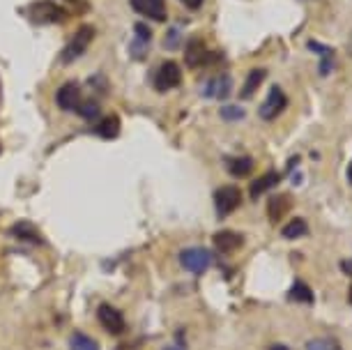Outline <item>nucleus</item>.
Instances as JSON below:
<instances>
[{"label":"nucleus","instance_id":"obj_1","mask_svg":"<svg viewBox=\"0 0 352 350\" xmlns=\"http://www.w3.org/2000/svg\"><path fill=\"white\" fill-rule=\"evenodd\" d=\"M92 39H95V28L92 25H81L67 44H65L63 54H60V63L63 65H69L74 63L76 58H81L85 51H88V46L92 44Z\"/></svg>","mask_w":352,"mask_h":350},{"label":"nucleus","instance_id":"obj_2","mask_svg":"<svg viewBox=\"0 0 352 350\" xmlns=\"http://www.w3.org/2000/svg\"><path fill=\"white\" fill-rule=\"evenodd\" d=\"M25 14H28V19L35 25H46V23H60V21H65V10H60L58 5L49 3V0H39V3L30 5Z\"/></svg>","mask_w":352,"mask_h":350},{"label":"nucleus","instance_id":"obj_13","mask_svg":"<svg viewBox=\"0 0 352 350\" xmlns=\"http://www.w3.org/2000/svg\"><path fill=\"white\" fill-rule=\"evenodd\" d=\"M212 242H214V247L221 254H230V252L242 249L244 235L237 233V230H219V233H214V237H212Z\"/></svg>","mask_w":352,"mask_h":350},{"label":"nucleus","instance_id":"obj_9","mask_svg":"<svg viewBox=\"0 0 352 350\" xmlns=\"http://www.w3.org/2000/svg\"><path fill=\"white\" fill-rule=\"evenodd\" d=\"M150 42H152V30L148 28V23H136L134 25V39L129 44V56L134 61H145L150 51Z\"/></svg>","mask_w":352,"mask_h":350},{"label":"nucleus","instance_id":"obj_21","mask_svg":"<svg viewBox=\"0 0 352 350\" xmlns=\"http://www.w3.org/2000/svg\"><path fill=\"white\" fill-rule=\"evenodd\" d=\"M76 113L83 118V120L88 122H95L102 118V109H99V102H95V99H83L81 104H78Z\"/></svg>","mask_w":352,"mask_h":350},{"label":"nucleus","instance_id":"obj_20","mask_svg":"<svg viewBox=\"0 0 352 350\" xmlns=\"http://www.w3.org/2000/svg\"><path fill=\"white\" fill-rule=\"evenodd\" d=\"M288 300L300 302V305H314L316 295L304 281H295V283H292V288H290V293H288Z\"/></svg>","mask_w":352,"mask_h":350},{"label":"nucleus","instance_id":"obj_7","mask_svg":"<svg viewBox=\"0 0 352 350\" xmlns=\"http://www.w3.org/2000/svg\"><path fill=\"white\" fill-rule=\"evenodd\" d=\"M81 102H83V99H81V85H78L76 81L63 83L60 88H58V92H56V104H58V109H60V111H69V113H74Z\"/></svg>","mask_w":352,"mask_h":350},{"label":"nucleus","instance_id":"obj_27","mask_svg":"<svg viewBox=\"0 0 352 350\" xmlns=\"http://www.w3.org/2000/svg\"><path fill=\"white\" fill-rule=\"evenodd\" d=\"M180 3H182V5H184V8H187V10H201L205 0H180Z\"/></svg>","mask_w":352,"mask_h":350},{"label":"nucleus","instance_id":"obj_14","mask_svg":"<svg viewBox=\"0 0 352 350\" xmlns=\"http://www.w3.org/2000/svg\"><path fill=\"white\" fill-rule=\"evenodd\" d=\"M226 171H228L230 175L235 177H249L251 171H254V160L247 155L242 157H226Z\"/></svg>","mask_w":352,"mask_h":350},{"label":"nucleus","instance_id":"obj_32","mask_svg":"<svg viewBox=\"0 0 352 350\" xmlns=\"http://www.w3.org/2000/svg\"><path fill=\"white\" fill-rule=\"evenodd\" d=\"M166 350H180V348H175V346H173V348H166Z\"/></svg>","mask_w":352,"mask_h":350},{"label":"nucleus","instance_id":"obj_18","mask_svg":"<svg viewBox=\"0 0 352 350\" xmlns=\"http://www.w3.org/2000/svg\"><path fill=\"white\" fill-rule=\"evenodd\" d=\"M12 235L19 237V240H23V242H30V244H42V235L37 233V228L32 226V223L28 221H19L12 226Z\"/></svg>","mask_w":352,"mask_h":350},{"label":"nucleus","instance_id":"obj_28","mask_svg":"<svg viewBox=\"0 0 352 350\" xmlns=\"http://www.w3.org/2000/svg\"><path fill=\"white\" fill-rule=\"evenodd\" d=\"M341 267H343V272H345V274H350V276H352V259H350V261H343V263H341Z\"/></svg>","mask_w":352,"mask_h":350},{"label":"nucleus","instance_id":"obj_25","mask_svg":"<svg viewBox=\"0 0 352 350\" xmlns=\"http://www.w3.org/2000/svg\"><path fill=\"white\" fill-rule=\"evenodd\" d=\"M221 118L226 122H237V120H244V109L237 107V104H226L221 109Z\"/></svg>","mask_w":352,"mask_h":350},{"label":"nucleus","instance_id":"obj_31","mask_svg":"<svg viewBox=\"0 0 352 350\" xmlns=\"http://www.w3.org/2000/svg\"><path fill=\"white\" fill-rule=\"evenodd\" d=\"M348 54L352 56V35H350V39H348Z\"/></svg>","mask_w":352,"mask_h":350},{"label":"nucleus","instance_id":"obj_4","mask_svg":"<svg viewBox=\"0 0 352 350\" xmlns=\"http://www.w3.org/2000/svg\"><path fill=\"white\" fill-rule=\"evenodd\" d=\"M182 83V72H180V65L175 61H166L159 65L157 74H155V90L159 92H168L173 88Z\"/></svg>","mask_w":352,"mask_h":350},{"label":"nucleus","instance_id":"obj_33","mask_svg":"<svg viewBox=\"0 0 352 350\" xmlns=\"http://www.w3.org/2000/svg\"><path fill=\"white\" fill-rule=\"evenodd\" d=\"M350 302H352V288H350Z\"/></svg>","mask_w":352,"mask_h":350},{"label":"nucleus","instance_id":"obj_29","mask_svg":"<svg viewBox=\"0 0 352 350\" xmlns=\"http://www.w3.org/2000/svg\"><path fill=\"white\" fill-rule=\"evenodd\" d=\"M270 350H290V348H285V346H278V343H276V346H272Z\"/></svg>","mask_w":352,"mask_h":350},{"label":"nucleus","instance_id":"obj_16","mask_svg":"<svg viewBox=\"0 0 352 350\" xmlns=\"http://www.w3.org/2000/svg\"><path fill=\"white\" fill-rule=\"evenodd\" d=\"M278 182H281V175H278L276 171H270V173H265L258 177V180L251 182V196L261 198L263 194H267L270 189H274Z\"/></svg>","mask_w":352,"mask_h":350},{"label":"nucleus","instance_id":"obj_24","mask_svg":"<svg viewBox=\"0 0 352 350\" xmlns=\"http://www.w3.org/2000/svg\"><path fill=\"white\" fill-rule=\"evenodd\" d=\"M307 350H343L341 343L331 336H322V339H311L307 343Z\"/></svg>","mask_w":352,"mask_h":350},{"label":"nucleus","instance_id":"obj_8","mask_svg":"<svg viewBox=\"0 0 352 350\" xmlns=\"http://www.w3.org/2000/svg\"><path fill=\"white\" fill-rule=\"evenodd\" d=\"M97 318H99V322H102V327L106 329V332L113 334V336L122 334L124 327H127V325H124V316L111 305H99Z\"/></svg>","mask_w":352,"mask_h":350},{"label":"nucleus","instance_id":"obj_10","mask_svg":"<svg viewBox=\"0 0 352 350\" xmlns=\"http://www.w3.org/2000/svg\"><path fill=\"white\" fill-rule=\"evenodd\" d=\"M230 88H232V78L230 74H217L205 81L203 85V97L205 99H228L230 97Z\"/></svg>","mask_w":352,"mask_h":350},{"label":"nucleus","instance_id":"obj_30","mask_svg":"<svg viewBox=\"0 0 352 350\" xmlns=\"http://www.w3.org/2000/svg\"><path fill=\"white\" fill-rule=\"evenodd\" d=\"M348 180H350V184H352V162H350V166H348Z\"/></svg>","mask_w":352,"mask_h":350},{"label":"nucleus","instance_id":"obj_26","mask_svg":"<svg viewBox=\"0 0 352 350\" xmlns=\"http://www.w3.org/2000/svg\"><path fill=\"white\" fill-rule=\"evenodd\" d=\"M180 42V30H170L166 37V49H175V44Z\"/></svg>","mask_w":352,"mask_h":350},{"label":"nucleus","instance_id":"obj_19","mask_svg":"<svg viewBox=\"0 0 352 350\" xmlns=\"http://www.w3.org/2000/svg\"><path fill=\"white\" fill-rule=\"evenodd\" d=\"M265 76H267V72H265V69H251L247 74V81H244L242 90H240V97L247 99V97L254 95V92L261 88V83L265 81Z\"/></svg>","mask_w":352,"mask_h":350},{"label":"nucleus","instance_id":"obj_5","mask_svg":"<svg viewBox=\"0 0 352 350\" xmlns=\"http://www.w3.org/2000/svg\"><path fill=\"white\" fill-rule=\"evenodd\" d=\"M180 263H182V267L187 270V272L201 274V272H205V270L210 267L212 254L208 252V249H203V247H187L180 254Z\"/></svg>","mask_w":352,"mask_h":350},{"label":"nucleus","instance_id":"obj_6","mask_svg":"<svg viewBox=\"0 0 352 350\" xmlns=\"http://www.w3.org/2000/svg\"><path fill=\"white\" fill-rule=\"evenodd\" d=\"M288 107V97H285V92L278 88V85H272L267 99L261 104V109H258V116L263 118V120H274L278 118Z\"/></svg>","mask_w":352,"mask_h":350},{"label":"nucleus","instance_id":"obj_11","mask_svg":"<svg viewBox=\"0 0 352 350\" xmlns=\"http://www.w3.org/2000/svg\"><path fill=\"white\" fill-rule=\"evenodd\" d=\"M131 8H134L138 14L152 19V21H166L168 12H166V3L164 0H131Z\"/></svg>","mask_w":352,"mask_h":350},{"label":"nucleus","instance_id":"obj_17","mask_svg":"<svg viewBox=\"0 0 352 350\" xmlns=\"http://www.w3.org/2000/svg\"><path fill=\"white\" fill-rule=\"evenodd\" d=\"M290 210V198L285 194H272L270 201H267V212H270V219L272 221H278L281 217Z\"/></svg>","mask_w":352,"mask_h":350},{"label":"nucleus","instance_id":"obj_22","mask_svg":"<svg viewBox=\"0 0 352 350\" xmlns=\"http://www.w3.org/2000/svg\"><path fill=\"white\" fill-rule=\"evenodd\" d=\"M281 233H283L285 240H300V237H304L309 233V226L304 219H292V221L285 223Z\"/></svg>","mask_w":352,"mask_h":350},{"label":"nucleus","instance_id":"obj_12","mask_svg":"<svg viewBox=\"0 0 352 350\" xmlns=\"http://www.w3.org/2000/svg\"><path fill=\"white\" fill-rule=\"evenodd\" d=\"M184 61L191 69L194 67H205L210 61H212V54L208 51V46H205L201 39H191L187 44V51H184Z\"/></svg>","mask_w":352,"mask_h":350},{"label":"nucleus","instance_id":"obj_23","mask_svg":"<svg viewBox=\"0 0 352 350\" xmlns=\"http://www.w3.org/2000/svg\"><path fill=\"white\" fill-rule=\"evenodd\" d=\"M69 350H99V343L83 332H74L69 339Z\"/></svg>","mask_w":352,"mask_h":350},{"label":"nucleus","instance_id":"obj_15","mask_svg":"<svg viewBox=\"0 0 352 350\" xmlns=\"http://www.w3.org/2000/svg\"><path fill=\"white\" fill-rule=\"evenodd\" d=\"M95 134L104 141H113L120 134V118L118 116H106V118H99L97 127H95Z\"/></svg>","mask_w":352,"mask_h":350},{"label":"nucleus","instance_id":"obj_3","mask_svg":"<svg viewBox=\"0 0 352 350\" xmlns=\"http://www.w3.org/2000/svg\"><path fill=\"white\" fill-rule=\"evenodd\" d=\"M242 206V191L237 187H230V184H226V187H219L217 194H214V208H217V215L221 217H228L235 212L237 208Z\"/></svg>","mask_w":352,"mask_h":350}]
</instances>
